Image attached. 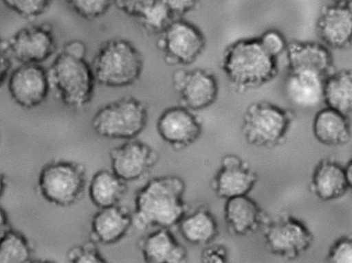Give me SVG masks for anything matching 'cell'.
Wrapping results in <instances>:
<instances>
[{"label":"cell","mask_w":352,"mask_h":263,"mask_svg":"<svg viewBox=\"0 0 352 263\" xmlns=\"http://www.w3.org/2000/svg\"><path fill=\"white\" fill-rule=\"evenodd\" d=\"M220 65L231 87L238 93L269 84L279 71L278 59L263 50L257 37L238 38L228 45Z\"/></svg>","instance_id":"obj_3"},{"label":"cell","mask_w":352,"mask_h":263,"mask_svg":"<svg viewBox=\"0 0 352 263\" xmlns=\"http://www.w3.org/2000/svg\"><path fill=\"white\" fill-rule=\"evenodd\" d=\"M177 227L184 240L193 245H208L219 233L217 221L205 205H200L190 213L188 212Z\"/></svg>","instance_id":"obj_25"},{"label":"cell","mask_w":352,"mask_h":263,"mask_svg":"<svg viewBox=\"0 0 352 263\" xmlns=\"http://www.w3.org/2000/svg\"><path fill=\"white\" fill-rule=\"evenodd\" d=\"M186 184L176 174L148 179L135 192L132 211L133 227L144 231L177 226L189 211L185 200Z\"/></svg>","instance_id":"obj_1"},{"label":"cell","mask_w":352,"mask_h":263,"mask_svg":"<svg viewBox=\"0 0 352 263\" xmlns=\"http://www.w3.org/2000/svg\"><path fill=\"white\" fill-rule=\"evenodd\" d=\"M352 183L342 166L331 157L318 161L312 172L309 189L313 194L323 201L343 197L351 189Z\"/></svg>","instance_id":"obj_19"},{"label":"cell","mask_w":352,"mask_h":263,"mask_svg":"<svg viewBox=\"0 0 352 263\" xmlns=\"http://www.w3.org/2000/svg\"><path fill=\"white\" fill-rule=\"evenodd\" d=\"M288 71H307L326 78L334 71L331 49L321 42L294 40L285 50Z\"/></svg>","instance_id":"obj_17"},{"label":"cell","mask_w":352,"mask_h":263,"mask_svg":"<svg viewBox=\"0 0 352 263\" xmlns=\"http://www.w3.org/2000/svg\"><path fill=\"white\" fill-rule=\"evenodd\" d=\"M98 245L96 242L89 239L71 247L67 253V258L72 263L107 262Z\"/></svg>","instance_id":"obj_31"},{"label":"cell","mask_w":352,"mask_h":263,"mask_svg":"<svg viewBox=\"0 0 352 263\" xmlns=\"http://www.w3.org/2000/svg\"><path fill=\"white\" fill-rule=\"evenodd\" d=\"M261 229L267 251L285 260L298 258L309 249L314 241L309 228L286 211L272 217L267 216Z\"/></svg>","instance_id":"obj_9"},{"label":"cell","mask_w":352,"mask_h":263,"mask_svg":"<svg viewBox=\"0 0 352 263\" xmlns=\"http://www.w3.org/2000/svg\"><path fill=\"white\" fill-rule=\"evenodd\" d=\"M133 227L132 211L120 203L100 208L90 222V240L98 244L111 245L120 242Z\"/></svg>","instance_id":"obj_18"},{"label":"cell","mask_w":352,"mask_h":263,"mask_svg":"<svg viewBox=\"0 0 352 263\" xmlns=\"http://www.w3.org/2000/svg\"><path fill=\"white\" fill-rule=\"evenodd\" d=\"M90 63L97 84L121 89L140 79L145 62L142 52L131 41L116 36L99 45Z\"/></svg>","instance_id":"obj_4"},{"label":"cell","mask_w":352,"mask_h":263,"mask_svg":"<svg viewBox=\"0 0 352 263\" xmlns=\"http://www.w3.org/2000/svg\"><path fill=\"white\" fill-rule=\"evenodd\" d=\"M351 119L325 106L314 117L312 132L316 139L328 146L347 144L351 138Z\"/></svg>","instance_id":"obj_23"},{"label":"cell","mask_w":352,"mask_h":263,"mask_svg":"<svg viewBox=\"0 0 352 263\" xmlns=\"http://www.w3.org/2000/svg\"><path fill=\"white\" fill-rule=\"evenodd\" d=\"M294 121L291 110L268 100H258L246 107L241 132L248 144L273 148L285 141Z\"/></svg>","instance_id":"obj_6"},{"label":"cell","mask_w":352,"mask_h":263,"mask_svg":"<svg viewBox=\"0 0 352 263\" xmlns=\"http://www.w3.org/2000/svg\"><path fill=\"white\" fill-rule=\"evenodd\" d=\"M327 260L333 263L352 262L351 236H342L336 240L329 247Z\"/></svg>","instance_id":"obj_33"},{"label":"cell","mask_w":352,"mask_h":263,"mask_svg":"<svg viewBox=\"0 0 352 263\" xmlns=\"http://www.w3.org/2000/svg\"><path fill=\"white\" fill-rule=\"evenodd\" d=\"M14 60L19 64H42L57 50V38L47 22L32 23L16 30L8 40Z\"/></svg>","instance_id":"obj_11"},{"label":"cell","mask_w":352,"mask_h":263,"mask_svg":"<svg viewBox=\"0 0 352 263\" xmlns=\"http://www.w3.org/2000/svg\"><path fill=\"white\" fill-rule=\"evenodd\" d=\"M157 37L156 47L171 67L191 65L203 54L207 44L201 29L182 17L173 19Z\"/></svg>","instance_id":"obj_8"},{"label":"cell","mask_w":352,"mask_h":263,"mask_svg":"<svg viewBox=\"0 0 352 263\" xmlns=\"http://www.w3.org/2000/svg\"><path fill=\"white\" fill-rule=\"evenodd\" d=\"M320 42L329 49L348 50L352 41L351 5L331 4L322 8L316 22Z\"/></svg>","instance_id":"obj_16"},{"label":"cell","mask_w":352,"mask_h":263,"mask_svg":"<svg viewBox=\"0 0 352 263\" xmlns=\"http://www.w3.org/2000/svg\"><path fill=\"white\" fill-rule=\"evenodd\" d=\"M3 4L21 18L34 20L44 14L53 0H1Z\"/></svg>","instance_id":"obj_30"},{"label":"cell","mask_w":352,"mask_h":263,"mask_svg":"<svg viewBox=\"0 0 352 263\" xmlns=\"http://www.w3.org/2000/svg\"><path fill=\"white\" fill-rule=\"evenodd\" d=\"M32 259V248L21 232L11 229L0 241V263H26Z\"/></svg>","instance_id":"obj_27"},{"label":"cell","mask_w":352,"mask_h":263,"mask_svg":"<svg viewBox=\"0 0 352 263\" xmlns=\"http://www.w3.org/2000/svg\"><path fill=\"white\" fill-rule=\"evenodd\" d=\"M324 79L312 72L288 71L283 84L286 98L298 108H316L323 104Z\"/></svg>","instance_id":"obj_22"},{"label":"cell","mask_w":352,"mask_h":263,"mask_svg":"<svg viewBox=\"0 0 352 263\" xmlns=\"http://www.w3.org/2000/svg\"><path fill=\"white\" fill-rule=\"evenodd\" d=\"M175 19L162 0H157L146 8L137 18L140 26L146 33L156 36Z\"/></svg>","instance_id":"obj_28"},{"label":"cell","mask_w":352,"mask_h":263,"mask_svg":"<svg viewBox=\"0 0 352 263\" xmlns=\"http://www.w3.org/2000/svg\"><path fill=\"white\" fill-rule=\"evenodd\" d=\"M323 104L351 119L352 73L349 69L334 70L324 82Z\"/></svg>","instance_id":"obj_26"},{"label":"cell","mask_w":352,"mask_h":263,"mask_svg":"<svg viewBox=\"0 0 352 263\" xmlns=\"http://www.w3.org/2000/svg\"><path fill=\"white\" fill-rule=\"evenodd\" d=\"M110 169L126 182L144 179L159 161V153L148 143L134 138L112 147L109 152Z\"/></svg>","instance_id":"obj_12"},{"label":"cell","mask_w":352,"mask_h":263,"mask_svg":"<svg viewBox=\"0 0 352 263\" xmlns=\"http://www.w3.org/2000/svg\"><path fill=\"white\" fill-rule=\"evenodd\" d=\"M87 187L86 167L76 161H50L38 174L39 195L56 207H68L76 204L83 197Z\"/></svg>","instance_id":"obj_7"},{"label":"cell","mask_w":352,"mask_h":263,"mask_svg":"<svg viewBox=\"0 0 352 263\" xmlns=\"http://www.w3.org/2000/svg\"><path fill=\"white\" fill-rule=\"evenodd\" d=\"M13 60L7 40L0 36V88L8 80L12 69Z\"/></svg>","instance_id":"obj_34"},{"label":"cell","mask_w":352,"mask_h":263,"mask_svg":"<svg viewBox=\"0 0 352 263\" xmlns=\"http://www.w3.org/2000/svg\"><path fill=\"white\" fill-rule=\"evenodd\" d=\"M223 215L230 233L249 236L261 229L267 216L258 203L248 195L226 200Z\"/></svg>","instance_id":"obj_21"},{"label":"cell","mask_w":352,"mask_h":263,"mask_svg":"<svg viewBox=\"0 0 352 263\" xmlns=\"http://www.w3.org/2000/svg\"><path fill=\"white\" fill-rule=\"evenodd\" d=\"M87 187L90 201L98 209L120 203L128 191L127 183L107 168L95 172Z\"/></svg>","instance_id":"obj_24"},{"label":"cell","mask_w":352,"mask_h":263,"mask_svg":"<svg viewBox=\"0 0 352 263\" xmlns=\"http://www.w3.org/2000/svg\"><path fill=\"white\" fill-rule=\"evenodd\" d=\"M6 83L12 100L24 109L42 105L51 93L47 70L42 64H19Z\"/></svg>","instance_id":"obj_13"},{"label":"cell","mask_w":352,"mask_h":263,"mask_svg":"<svg viewBox=\"0 0 352 263\" xmlns=\"http://www.w3.org/2000/svg\"><path fill=\"white\" fill-rule=\"evenodd\" d=\"M258 181L256 173L247 161L236 155L223 157L221 166L213 176L210 187L214 194L225 200L248 195Z\"/></svg>","instance_id":"obj_15"},{"label":"cell","mask_w":352,"mask_h":263,"mask_svg":"<svg viewBox=\"0 0 352 263\" xmlns=\"http://www.w3.org/2000/svg\"><path fill=\"white\" fill-rule=\"evenodd\" d=\"M137 247L148 263H180L188 255L186 247L168 228H156L148 232L138 240Z\"/></svg>","instance_id":"obj_20"},{"label":"cell","mask_w":352,"mask_h":263,"mask_svg":"<svg viewBox=\"0 0 352 263\" xmlns=\"http://www.w3.org/2000/svg\"><path fill=\"white\" fill-rule=\"evenodd\" d=\"M11 229L8 214L5 209L0 206V241Z\"/></svg>","instance_id":"obj_37"},{"label":"cell","mask_w":352,"mask_h":263,"mask_svg":"<svg viewBox=\"0 0 352 263\" xmlns=\"http://www.w3.org/2000/svg\"><path fill=\"white\" fill-rule=\"evenodd\" d=\"M7 187V178L3 172L0 170V198L4 194Z\"/></svg>","instance_id":"obj_38"},{"label":"cell","mask_w":352,"mask_h":263,"mask_svg":"<svg viewBox=\"0 0 352 263\" xmlns=\"http://www.w3.org/2000/svg\"><path fill=\"white\" fill-rule=\"evenodd\" d=\"M86 44L78 39L65 43L47 69L51 92L65 106L80 110L92 101L96 81Z\"/></svg>","instance_id":"obj_2"},{"label":"cell","mask_w":352,"mask_h":263,"mask_svg":"<svg viewBox=\"0 0 352 263\" xmlns=\"http://www.w3.org/2000/svg\"><path fill=\"white\" fill-rule=\"evenodd\" d=\"M257 38L263 50L274 58L278 59L285 52L288 42L284 34L277 29H267Z\"/></svg>","instance_id":"obj_32"},{"label":"cell","mask_w":352,"mask_h":263,"mask_svg":"<svg viewBox=\"0 0 352 263\" xmlns=\"http://www.w3.org/2000/svg\"><path fill=\"white\" fill-rule=\"evenodd\" d=\"M157 135L173 149L181 150L194 144L203 132V123L195 112L178 104L164 108L159 115Z\"/></svg>","instance_id":"obj_14"},{"label":"cell","mask_w":352,"mask_h":263,"mask_svg":"<svg viewBox=\"0 0 352 263\" xmlns=\"http://www.w3.org/2000/svg\"><path fill=\"white\" fill-rule=\"evenodd\" d=\"M116 0H65L68 7L79 17L93 21L103 16Z\"/></svg>","instance_id":"obj_29"},{"label":"cell","mask_w":352,"mask_h":263,"mask_svg":"<svg viewBox=\"0 0 352 263\" xmlns=\"http://www.w3.org/2000/svg\"><path fill=\"white\" fill-rule=\"evenodd\" d=\"M333 3L338 5H351V0H332Z\"/></svg>","instance_id":"obj_39"},{"label":"cell","mask_w":352,"mask_h":263,"mask_svg":"<svg viewBox=\"0 0 352 263\" xmlns=\"http://www.w3.org/2000/svg\"><path fill=\"white\" fill-rule=\"evenodd\" d=\"M200 258L205 263L225 262L228 258L226 249L219 244L209 245L203 249Z\"/></svg>","instance_id":"obj_36"},{"label":"cell","mask_w":352,"mask_h":263,"mask_svg":"<svg viewBox=\"0 0 352 263\" xmlns=\"http://www.w3.org/2000/svg\"><path fill=\"white\" fill-rule=\"evenodd\" d=\"M175 18H181L195 9L201 0H162Z\"/></svg>","instance_id":"obj_35"},{"label":"cell","mask_w":352,"mask_h":263,"mask_svg":"<svg viewBox=\"0 0 352 263\" xmlns=\"http://www.w3.org/2000/svg\"><path fill=\"white\" fill-rule=\"evenodd\" d=\"M171 83L179 104L194 112L211 106L219 93L218 79L207 69L179 67L172 73Z\"/></svg>","instance_id":"obj_10"},{"label":"cell","mask_w":352,"mask_h":263,"mask_svg":"<svg viewBox=\"0 0 352 263\" xmlns=\"http://www.w3.org/2000/svg\"><path fill=\"white\" fill-rule=\"evenodd\" d=\"M148 108L141 99L126 95L100 106L90 119V126L98 137L128 140L138 137L146 128Z\"/></svg>","instance_id":"obj_5"}]
</instances>
